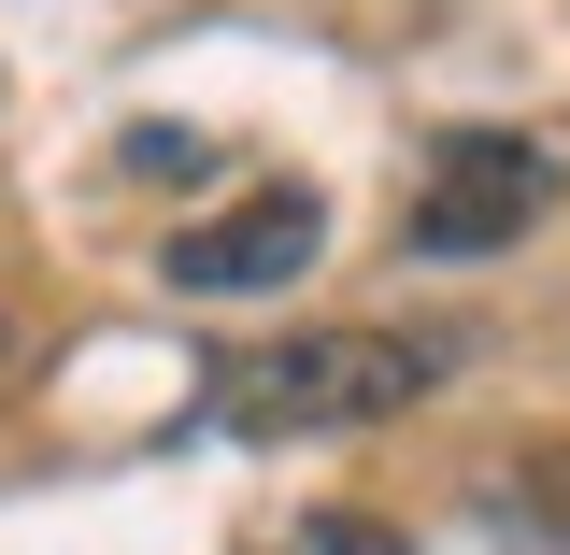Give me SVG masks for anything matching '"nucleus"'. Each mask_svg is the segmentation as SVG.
Here are the masks:
<instances>
[{
  "label": "nucleus",
  "instance_id": "nucleus-1",
  "mask_svg": "<svg viewBox=\"0 0 570 555\" xmlns=\"http://www.w3.org/2000/svg\"><path fill=\"white\" fill-rule=\"evenodd\" d=\"M442 385V343L414 328H285V343L214 356V414L243 442H343V427H385Z\"/></svg>",
  "mask_w": 570,
  "mask_h": 555
},
{
  "label": "nucleus",
  "instance_id": "nucleus-2",
  "mask_svg": "<svg viewBox=\"0 0 570 555\" xmlns=\"http://www.w3.org/2000/svg\"><path fill=\"white\" fill-rule=\"evenodd\" d=\"M557 214V157L513 129H456L428 157V200H414V257H499Z\"/></svg>",
  "mask_w": 570,
  "mask_h": 555
},
{
  "label": "nucleus",
  "instance_id": "nucleus-3",
  "mask_svg": "<svg viewBox=\"0 0 570 555\" xmlns=\"http://www.w3.org/2000/svg\"><path fill=\"white\" fill-rule=\"evenodd\" d=\"M328 257V200L314 186H257L243 214H200V228H171V285L186 299H272Z\"/></svg>",
  "mask_w": 570,
  "mask_h": 555
}]
</instances>
